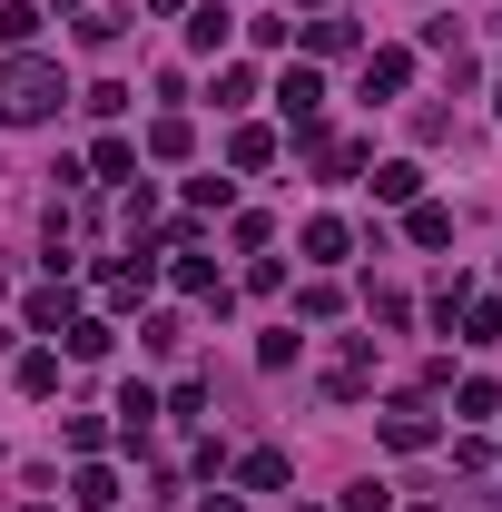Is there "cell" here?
<instances>
[{"mask_svg":"<svg viewBox=\"0 0 502 512\" xmlns=\"http://www.w3.org/2000/svg\"><path fill=\"white\" fill-rule=\"evenodd\" d=\"M60 99H69L60 60H30V50H10V60H0V119H10V128H40Z\"/></svg>","mask_w":502,"mask_h":512,"instance_id":"cell-1","label":"cell"},{"mask_svg":"<svg viewBox=\"0 0 502 512\" xmlns=\"http://www.w3.org/2000/svg\"><path fill=\"white\" fill-rule=\"evenodd\" d=\"M365 384H375V335H355V345H345V355L325 365V394H335V404H355Z\"/></svg>","mask_w":502,"mask_h":512,"instance_id":"cell-2","label":"cell"},{"mask_svg":"<svg viewBox=\"0 0 502 512\" xmlns=\"http://www.w3.org/2000/svg\"><path fill=\"white\" fill-rule=\"evenodd\" d=\"M315 99H325V79H315L306 60H296V69H286V79H276V109L296 119V138H315Z\"/></svg>","mask_w":502,"mask_h":512,"instance_id":"cell-3","label":"cell"},{"mask_svg":"<svg viewBox=\"0 0 502 512\" xmlns=\"http://www.w3.org/2000/svg\"><path fill=\"white\" fill-rule=\"evenodd\" d=\"M384 444H394V453H424V444H434V414H424V394H404V404L384 414Z\"/></svg>","mask_w":502,"mask_h":512,"instance_id":"cell-4","label":"cell"},{"mask_svg":"<svg viewBox=\"0 0 502 512\" xmlns=\"http://www.w3.org/2000/svg\"><path fill=\"white\" fill-rule=\"evenodd\" d=\"M375 197H384V207H414V197H424V168H414V158H384V168H375Z\"/></svg>","mask_w":502,"mask_h":512,"instance_id":"cell-5","label":"cell"},{"mask_svg":"<svg viewBox=\"0 0 502 512\" xmlns=\"http://www.w3.org/2000/svg\"><path fill=\"white\" fill-rule=\"evenodd\" d=\"M404 237H414V247H453V207H434V197H414Z\"/></svg>","mask_w":502,"mask_h":512,"instance_id":"cell-6","label":"cell"},{"mask_svg":"<svg viewBox=\"0 0 502 512\" xmlns=\"http://www.w3.org/2000/svg\"><path fill=\"white\" fill-rule=\"evenodd\" d=\"M286 473H296V463H286V453H276V444H256L247 463H237V483H247V493H276Z\"/></svg>","mask_w":502,"mask_h":512,"instance_id":"cell-7","label":"cell"},{"mask_svg":"<svg viewBox=\"0 0 502 512\" xmlns=\"http://www.w3.org/2000/svg\"><path fill=\"white\" fill-rule=\"evenodd\" d=\"M404 79H414V60H404V50H375V60H365V99H394Z\"/></svg>","mask_w":502,"mask_h":512,"instance_id":"cell-8","label":"cell"},{"mask_svg":"<svg viewBox=\"0 0 502 512\" xmlns=\"http://www.w3.org/2000/svg\"><path fill=\"white\" fill-rule=\"evenodd\" d=\"M227 30H237V10H227V0H207V10L188 20V50H227Z\"/></svg>","mask_w":502,"mask_h":512,"instance_id":"cell-9","label":"cell"},{"mask_svg":"<svg viewBox=\"0 0 502 512\" xmlns=\"http://www.w3.org/2000/svg\"><path fill=\"white\" fill-rule=\"evenodd\" d=\"M345 247H355L345 217H315V227H306V256H315V266H345Z\"/></svg>","mask_w":502,"mask_h":512,"instance_id":"cell-10","label":"cell"},{"mask_svg":"<svg viewBox=\"0 0 502 512\" xmlns=\"http://www.w3.org/2000/svg\"><path fill=\"white\" fill-rule=\"evenodd\" d=\"M40 40V10L30 0H0V50H30Z\"/></svg>","mask_w":502,"mask_h":512,"instance_id":"cell-11","label":"cell"},{"mask_svg":"<svg viewBox=\"0 0 502 512\" xmlns=\"http://www.w3.org/2000/svg\"><path fill=\"white\" fill-rule=\"evenodd\" d=\"M69 493H79L89 512H109V503H119V473H109V463H79V483H69Z\"/></svg>","mask_w":502,"mask_h":512,"instance_id":"cell-12","label":"cell"},{"mask_svg":"<svg viewBox=\"0 0 502 512\" xmlns=\"http://www.w3.org/2000/svg\"><path fill=\"white\" fill-rule=\"evenodd\" d=\"M30 325H40V335H60V325H79V316H69V286H40V296H30Z\"/></svg>","mask_w":502,"mask_h":512,"instance_id":"cell-13","label":"cell"},{"mask_svg":"<svg viewBox=\"0 0 502 512\" xmlns=\"http://www.w3.org/2000/svg\"><path fill=\"white\" fill-rule=\"evenodd\" d=\"M306 50H315V60H335V50H355V20H306Z\"/></svg>","mask_w":502,"mask_h":512,"instance_id":"cell-14","label":"cell"},{"mask_svg":"<svg viewBox=\"0 0 502 512\" xmlns=\"http://www.w3.org/2000/svg\"><path fill=\"white\" fill-rule=\"evenodd\" d=\"M178 286L207 296V306H227V286H217V266H207V256H178Z\"/></svg>","mask_w":502,"mask_h":512,"instance_id":"cell-15","label":"cell"},{"mask_svg":"<svg viewBox=\"0 0 502 512\" xmlns=\"http://www.w3.org/2000/svg\"><path fill=\"white\" fill-rule=\"evenodd\" d=\"M148 266H158V256H138V266H109V306H138V296H148Z\"/></svg>","mask_w":502,"mask_h":512,"instance_id":"cell-16","label":"cell"},{"mask_svg":"<svg viewBox=\"0 0 502 512\" xmlns=\"http://www.w3.org/2000/svg\"><path fill=\"white\" fill-rule=\"evenodd\" d=\"M138 345H148V355H178V345H188V325H178V316H148V325H138Z\"/></svg>","mask_w":502,"mask_h":512,"instance_id":"cell-17","label":"cell"},{"mask_svg":"<svg viewBox=\"0 0 502 512\" xmlns=\"http://www.w3.org/2000/svg\"><path fill=\"white\" fill-rule=\"evenodd\" d=\"M89 168H99V178H138V148H128V138H99V158H89Z\"/></svg>","mask_w":502,"mask_h":512,"instance_id":"cell-18","label":"cell"},{"mask_svg":"<svg viewBox=\"0 0 502 512\" xmlns=\"http://www.w3.org/2000/svg\"><path fill=\"white\" fill-rule=\"evenodd\" d=\"M463 345H502V306H463Z\"/></svg>","mask_w":502,"mask_h":512,"instance_id":"cell-19","label":"cell"},{"mask_svg":"<svg viewBox=\"0 0 502 512\" xmlns=\"http://www.w3.org/2000/svg\"><path fill=\"white\" fill-rule=\"evenodd\" d=\"M453 414H463V424H483V414H493V384H483V375L453 384Z\"/></svg>","mask_w":502,"mask_h":512,"instance_id":"cell-20","label":"cell"},{"mask_svg":"<svg viewBox=\"0 0 502 512\" xmlns=\"http://www.w3.org/2000/svg\"><path fill=\"white\" fill-rule=\"evenodd\" d=\"M148 158H188V119H158V128H148Z\"/></svg>","mask_w":502,"mask_h":512,"instance_id":"cell-21","label":"cell"},{"mask_svg":"<svg viewBox=\"0 0 502 512\" xmlns=\"http://www.w3.org/2000/svg\"><path fill=\"white\" fill-rule=\"evenodd\" d=\"M227 158H237V168H266V158H276V138H266V128H237V148H227Z\"/></svg>","mask_w":502,"mask_h":512,"instance_id":"cell-22","label":"cell"},{"mask_svg":"<svg viewBox=\"0 0 502 512\" xmlns=\"http://www.w3.org/2000/svg\"><path fill=\"white\" fill-rule=\"evenodd\" d=\"M384 503H394L384 483H355V493H345V512H384Z\"/></svg>","mask_w":502,"mask_h":512,"instance_id":"cell-23","label":"cell"},{"mask_svg":"<svg viewBox=\"0 0 502 512\" xmlns=\"http://www.w3.org/2000/svg\"><path fill=\"white\" fill-rule=\"evenodd\" d=\"M197 512H247V503H237V493H207V503H197Z\"/></svg>","mask_w":502,"mask_h":512,"instance_id":"cell-24","label":"cell"},{"mask_svg":"<svg viewBox=\"0 0 502 512\" xmlns=\"http://www.w3.org/2000/svg\"><path fill=\"white\" fill-rule=\"evenodd\" d=\"M493 109H502V79H493Z\"/></svg>","mask_w":502,"mask_h":512,"instance_id":"cell-25","label":"cell"},{"mask_svg":"<svg viewBox=\"0 0 502 512\" xmlns=\"http://www.w3.org/2000/svg\"><path fill=\"white\" fill-rule=\"evenodd\" d=\"M414 512H434V503H414Z\"/></svg>","mask_w":502,"mask_h":512,"instance_id":"cell-26","label":"cell"}]
</instances>
